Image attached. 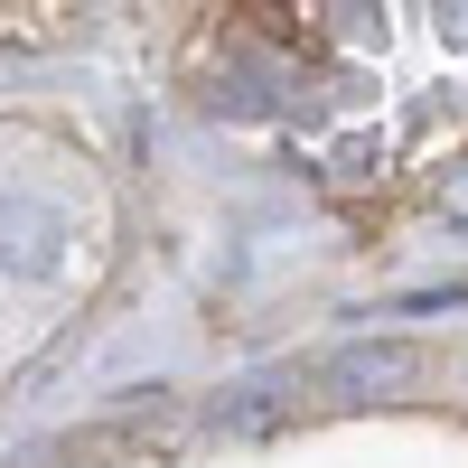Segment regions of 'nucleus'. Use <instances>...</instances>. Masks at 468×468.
Masks as SVG:
<instances>
[{
  "label": "nucleus",
  "instance_id": "1",
  "mask_svg": "<svg viewBox=\"0 0 468 468\" xmlns=\"http://www.w3.org/2000/svg\"><path fill=\"white\" fill-rule=\"evenodd\" d=\"M337 375L346 384H412L421 356H412V346H356V356H337Z\"/></svg>",
  "mask_w": 468,
  "mask_h": 468
},
{
  "label": "nucleus",
  "instance_id": "2",
  "mask_svg": "<svg viewBox=\"0 0 468 468\" xmlns=\"http://www.w3.org/2000/svg\"><path fill=\"white\" fill-rule=\"evenodd\" d=\"M441 207H450V216H468V178H450V187H441Z\"/></svg>",
  "mask_w": 468,
  "mask_h": 468
}]
</instances>
